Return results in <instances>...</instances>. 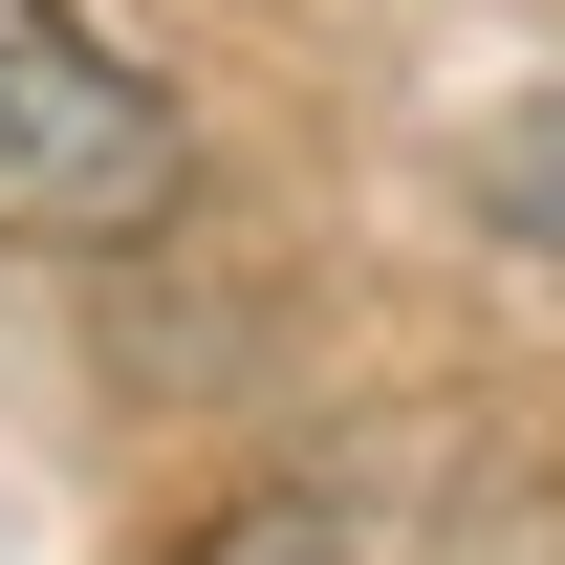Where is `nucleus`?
<instances>
[{"instance_id":"f257e3e1","label":"nucleus","mask_w":565,"mask_h":565,"mask_svg":"<svg viewBox=\"0 0 565 565\" xmlns=\"http://www.w3.org/2000/svg\"><path fill=\"white\" fill-rule=\"evenodd\" d=\"M174 174H196L174 87H152L87 0H0V239L109 262V239H152V217H174Z\"/></svg>"}]
</instances>
